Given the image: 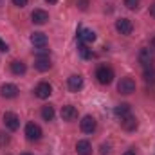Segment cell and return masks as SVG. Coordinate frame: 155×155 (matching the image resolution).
Masks as SVG:
<instances>
[{
  "label": "cell",
  "instance_id": "obj_20",
  "mask_svg": "<svg viewBox=\"0 0 155 155\" xmlns=\"http://www.w3.org/2000/svg\"><path fill=\"white\" fill-rule=\"evenodd\" d=\"M78 51H79V56H81L83 60H92V58H94V52H92V49H88L85 43H79Z\"/></svg>",
  "mask_w": 155,
  "mask_h": 155
},
{
  "label": "cell",
  "instance_id": "obj_10",
  "mask_svg": "<svg viewBox=\"0 0 155 155\" xmlns=\"http://www.w3.org/2000/svg\"><path fill=\"white\" fill-rule=\"evenodd\" d=\"M31 43H33L35 47H38V49H45L47 43H49L47 35H45V33H40V31L33 33V35H31Z\"/></svg>",
  "mask_w": 155,
  "mask_h": 155
},
{
  "label": "cell",
  "instance_id": "obj_3",
  "mask_svg": "<svg viewBox=\"0 0 155 155\" xmlns=\"http://www.w3.org/2000/svg\"><path fill=\"white\" fill-rule=\"evenodd\" d=\"M139 63H141L144 69L153 67V52H152V49L144 47V49L139 51Z\"/></svg>",
  "mask_w": 155,
  "mask_h": 155
},
{
  "label": "cell",
  "instance_id": "obj_32",
  "mask_svg": "<svg viewBox=\"0 0 155 155\" xmlns=\"http://www.w3.org/2000/svg\"><path fill=\"white\" fill-rule=\"evenodd\" d=\"M22 155H33V153H22Z\"/></svg>",
  "mask_w": 155,
  "mask_h": 155
},
{
  "label": "cell",
  "instance_id": "obj_7",
  "mask_svg": "<svg viewBox=\"0 0 155 155\" xmlns=\"http://www.w3.org/2000/svg\"><path fill=\"white\" fill-rule=\"evenodd\" d=\"M0 94H2V97H5V99H13V97L18 96V87L13 85V83H4V85L0 87Z\"/></svg>",
  "mask_w": 155,
  "mask_h": 155
},
{
  "label": "cell",
  "instance_id": "obj_21",
  "mask_svg": "<svg viewBox=\"0 0 155 155\" xmlns=\"http://www.w3.org/2000/svg\"><path fill=\"white\" fill-rule=\"evenodd\" d=\"M41 117H43V121H52V119H54V107L45 105V107L41 108Z\"/></svg>",
  "mask_w": 155,
  "mask_h": 155
},
{
  "label": "cell",
  "instance_id": "obj_31",
  "mask_svg": "<svg viewBox=\"0 0 155 155\" xmlns=\"http://www.w3.org/2000/svg\"><path fill=\"white\" fill-rule=\"evenodd\" d=\"M45 2H47V4H56L58 0H45Z\"/></svg>",
  "mask_w": 155,
  "mask_h": 155
},
{
  "label": "cell",
  "instance_id": "obj_14",
  "mask_svg": "<svg viewBox=\"0 0 155 155\" xmlns=\"http://www.w3.org/2000/svg\"><path fill=\"white\" fill-rule=\"evenodd\" d=\"M67 85H69V90L71 92H78V90L83 88V78L79 76V74H72V76L69 78Z\"/></svg>",
  "mask_w": 155,
  "mask_h": 155
},
{
  "label": "cell",
  "instance_id": "obj_22",
  "mask_svg": "<svg viewBox=\"0 0 155 155\" xmlns=\"http://www.w3.org/2000/svg\"><path fill=\"white\" fill-rule=\"evenodd\" d=\"M144 81L150 83V85H155V67H150V69H144Z\"/></svg>",
  "mask_w": 155,
  "mask_h": 155
},
{
  "label": "cell",
  "instance_id": "obj_13",
  "mask_svg": "<svg viewBox=\"0 0 155 155\" xmlns=\"http://www.w3.org/2000/svg\"><path fill=\"white\" fill-rule=\"evenodd\" d=\"M51 58L49 56H36V60H35V69L40 71V72H45V71H49L51 69Z\"/></svg>",
  "mask_w": 155,
  "mask_h": 155
},
{
  "label": "cell",
  "instance_id": "obj_18",
  "mask_svg": "<svg viewBox=\"0 0 155 155\" xmlns=\"http://www.w3.org/2000/svg\"><path fill=\"white\" fill-rule=\"evenodd\" d=\"M114 114H116L119 119H123V117H126V116L132 114V107H130L128 103H121V105H117L116 108H114Z\"/></svg>",
  "mask_w": 155,
  "mask_h": 155
},
{
  "label": "cell",
  "instance_id": "obj_2",
  "mask_svg": "<svg viewBox=\"0 0 155 155\" xmlns=\"http://www.w3.org/2000/svg\"><path fill=\"white\" fill-rule=\"evenodd\" d=\"M117 90L121 92V94H124V96H128V94H132V92H135V81L132 79L130 76H124L121 78V81L117 83Z\"/></svg>",
  "mask_w": 155,
  "mask_h": 155
},
{
  "label": "cell",
  "instance_id": "obj_19",
  "mask_svg": "<svg viewBox=\"0 0 155 155\" xmlns=\"http://www.w3.org/2000/svg\"><path fill=\"white\" fill-rule=\"evenodd\" d=\"M25 71H27V67H25L24 61H20V60H13V61H11V72H13V74L22 76V74H25Z\"/></svg>",
  "mask_w": 155,
  "mask_h": 155
},
{
  "label": "cell",
  "instance_id": "obj_24",
  "mask_svg": "<svg viewBox=\"0 0 155 155\" xmlns=\"http://www.w3.org/2000/svg\"><path fill=\"white\" fill-rule=\"evenodd\" d=\"M9 144V135L5 132H0V146H7Z\"/></svg>",
  "mask_w": 155,
  "mask_h": 155
},
{
  "label": "cell",
  "instance_id": "obj_23",
  "mask_svg": "<svg viewBox=\"0 0 155 155\" xmlns=\"http://www.w3.org/2000/svg\"><path fill=\"white\" fill-rule=\"evenodd\" d=\"M139 2H141V0H124V5H126L128 9H132V11H134V9H137V7H139Z\"/></svg>",
  "mask_w": 155,
  "mask_h": 155
},
{
  "label": "cell",
  "instance_id": "obj_29",
  "mask_svg": "<svg viewBox=\"0 0 155 155\" xmlns=\"http://www.w3.org/2000/svg\"><path fill=\"white\" fill-rule=\"evenodd\" d=\"M123 155H135V152H134V150H128V152H124Z\"/></svg>",
  "mask_w": 155,
  "mask_h": 155
},
{
  "label": "cell",
  "instance_id": "obj_5",
  "mask_svg": "<svg viewBox=\"0 0 155 155\" xmlns=\"http://www.w3.org/2000/svg\"><path fill=\"white\" fill-rule=\"evenodd\" d=\"M4 124H5L7 130L15 132V130L20 128V119H18L16 114H13V112H5V114H4Z\"/></svg>",
  "mask_w": 155,
  "mask_h": 155
},
{
  "label": "cell",
  "instance_id": "obj_6",
  "mask_svg": "<svg viewBox=\"0 0 155 155\" xmlns=\"http://www.w3.org/2000/svg\"><path fill=\"white\" fill-rule=\"evenodd\" d=\"M116 29L121 35H130L134 31V24L128 18H119V20H116Z\"/></svg>",
  "mask_w": 155,
  "mask_h": 155
},
{
  "label": "cell",
  "instance_id": "obj_30",
  "mask_svg": "<svg viewBox=\"0 0 155 155\" xmlns=\"http://www.w3.org/2000/svg\"><path fill=\"white\" fill-rule=\"evenodd\" d=\"M150 45H152V49H155V36L150 40Z\"/></svg>",
  "mask_w": 155,
  "mask_h": 155
},
{
  "label": "cell",
  "instance_id": "obj_28",
  "mask_svg": "<svg viewBox=\"0 0 155 155\" xmlns=\"http://www.w3.org/2000/svg\"><path fill=\"white\" fill-rule=\"evenodd\" d=\"M0 51H7V45H5L2 40H0Z\"/></svg>",
  "mask_w": 155,
  "mask_h": 155
},
{
  "label": "cell",
  "instance_id": "obj_16",
  "mask_svg": "<svg viewBox=\"0 0 155 155\" xmlns=\"http://www.w3.org/2000/svg\"><path fill=\"white\" fill-rule=\"evenodd\" d=\"M121 126H123V130H126V132H134L135 128H137V119L135 116H126L121 119Z\"/></svg>",
  "mask_w": 155,
  "mask_h": 155
},
{
  "label": "cell",
  "instance_id": "obj_15",
  "mask_svg": "<svg viewBox=\"0 0 155 155\" xmlns=\"http://www.w3.org/2000/svg\"><path fill=\"white\" fill-rule=\"evenodd\" d=\"M76 117H78L76 107H72V105H65V107H61V119H63V121H74Z\"/></svg>",
  "mask_w": 155,
  "mask_h": 155
},
{
  "label": "cell",
  "instance_id": "obj_9",
  "mask_svg": "<svg viewBox=\"0 0 155 155\" xmlns=\"http://www.w3.org/2000/svg\"><path fill=\"white\" fill-rule=\"evenodd\" d=\"M78 40H79V43H92L96 40V33L92 29L81 27V29H78Z\"/></svg>",
  "mask_w": 155,
  "mask_h": 155
},
{
  "label": "cell",
  "instance_id": "obj_11",
  "mask_svg": "<svg viewBox=\"0 0 155 155\" xmlns=\"http://www.w3.org/2000/svg\"><path fill=\"white\" fill-rule=\"evenodd\" d=\"M31 18H33V24L43 25V24H47V20H49V13L43 11V9H35V11L31 13Z\"/></svg>",
  "mask_w": 155,
  "mask_h": 155
},
{
  "label": "cell",
  "instance_id": "obj_25",
  "mask_svg": "<svg viewBox=\"0 0 155 155\" xmlns=\"http://www.w3.org/2000/svg\"><path fill=\"white\" fill-rule=\"evenodd\" d=\"M13 4H15L16 7H25V5H27V0H13Z\"/></svg>",
  "mask_w": 155,
  "mask_h": 155
},
{
  "label": "cell",
  "instance_id": "obj_1",
  "mask_svg": "<svg viewBox=\"0 0 155 155\" xmlns=\"http://www.w3.org/2000/svg\"><path fill=\"white\" fill-rule=\"evenodd\" d=\"M96 78H97V81L101 85H110L114 81V71L110 67H107V65H101L96 71Z\"/></svg>",
  "mask_w": 155,
  "mask_h": 155
},
{
  "label": "cell",
  "instance_id": "obj_26",
  "mask_svg": "<svg viewBox=\"0 0 155 155\" xmlns=\"http://www.w3.org/2000/svg\"><path fill=\"white\" fill-rule=\"evenodd\" d=\"M78 5H79V9H83V11H85V9H87V5H88V2H87V0H78Z\"/></svg>",
  "mask_w": 155,
  "mask_h": 155
},
{
  "label": "cell",
  "instance_id": "obj_17",
  "mask_svg": "<svg viewBox=\"0 0 155 155\" xmlns=\"http://www.w3.org/2000/svg\"><path fill=\"white\" fill-rule=\"evenodd\" d=\"M76 152L78 155H92V144L88 141H78L76 143Z\"/></svg>",
  "mask_w": 155,
  "mask_h": 155
},
{
  "label": "cell",
  "instance_id": "obj_8",
  "mask_svg": "<svg viewBox=\"0 0 155 155\" xmlns=\"http://www.w3.org/2000/svg\"><path fill=\"white\" fill-rule=\"evenodd\" d=\"M35 94H36V97H40V99H47V97L52 94V87H51L47 81H41V83L36 85Z\"/></svg>",
  "mask_w": 155,
  "mask_h": 155
},
{
  "label": "cell",
  "instance_id": "obj_12",
  "mask_svg": "<svg viewBox=\"0 0 155 155\" xmlns=\"http://www.w3.org/2000/svg\"><path fill=\"white\" fill-rule=\"evenodd\" d=\"M79 126H81V132H85V134H92V132L96 130V119H94L92 116H85L83 119H81Z\"/></svg>",
  "mask_w": 155,
  "mask_h": 155
},
{
  "label": "cell",
  "instance_id": "obj_4",
  "mask_svg": "<svg viewBox=\"0 0 155 155\" xmlns=\"http://www.w3.org/2000/svg\"><path fill=\"white\" fill-rule=\"evenodd\" d=\"M41 128H40L36 123H27L25 124V137L29 141H40L41 139Z\"/></svg>",
  "mask_w": 155,
  "mask_h": 155
},
{
  "label": "cell",
  "instance_id": "obj_27",
  "mask_svg": "<svg viewBox=\"0 0 155 155\" xmlns=\"http://www.w3.org/2000/svg\"><path fill=\"white\" fill-rule=\"evenodd\" d=\"M150 15H152V16L155 18V2L152 4V5H150Z\"/></svg>",
  "mask_w": 155,
  "mask_h": 155
}]
</instances>
